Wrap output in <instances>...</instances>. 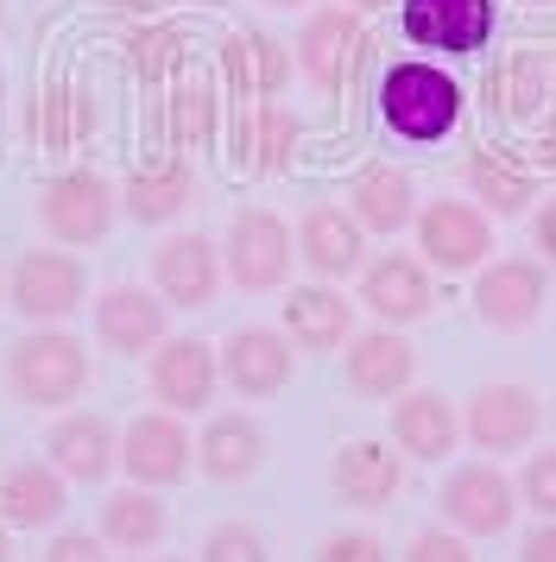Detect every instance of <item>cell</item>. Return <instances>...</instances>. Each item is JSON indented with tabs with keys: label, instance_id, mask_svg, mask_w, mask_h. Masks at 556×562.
Returning a JSON list of instances; mask_svg holds the SVG:
<instances>
[{
	"label": "cell",
	"instance_id": "35",
	"mask_svg": "<svg viewBox=\"0 0 556 562\" xmlns=\"http://www.w3.org/2000/svg\"><path fill=\"white\" fill-rule=\"evenodd\" d=\"M89 127H96V108L82 102L76 89L45 95V102H38V114H32V133H38L45 146H76V139H89Z\"/></svg>",
	"mask_w": 556,
	"mask_h": 562
},
{
	"label": "cell",
	"instance_id": "27",
	"mask_svg": "<svg viewBox=\"0 0 556 562\" xmlns=\"http://www.w3.org/2000/svg\"><path fill=\"white\" fill-rule=\"evenodd\" d=\"M222 70L241 102H273L291 82V52L266 32H234V38H222Z\"/></svg>",
	"mask_w": 556,
	"mask_h": 562
},
{
	"label": "cell",
	"instance_id": "6",
	"mask_svg": "<svg viewBox=\"0 0 556 562\" xmlns=\"http://www.w3.org/2000/svg\"><path fill=\"white\" fill-rule=\"evenodd\" d=\"M404 38L430 57H475L493 45L500 7L493 0H404L399 7Z\"/></svg>",
	"mask_w": 556,
	"mask_h": 562
},
{
	"label": "cell",
	"instance_id": "31",
	"mask_svg": "<svg viewBox=\"0 0 556 562\" xmlns=\"http://www.w3.org/2000/svg\"><path fill=\"white\" fill-rule=\"evenodd\" d=\"M487 102L500 108L505 121H531V114H544L551 102V64L537 52H512L493 64V77H487Z\"/></svg>",
	"mask_w": 556,
	"mask_h": 562
},
{
	"label": "cell",
	"instance_id": "47",
	"mask_svg": "<svg viewBox=\"0 0 556 562\" xmlns=\"http://www.w3.org/2000/svg\"><path fill=\"white\" fill-rule=\"evenodd\" d=\"M266 7H303V0H266Z\"/></svg>",
	"mask_w": 556,
	"mask_h": 562
},
{
	"label": "cell",
	"instance_id": "40",
	"mask_svg": "<svg viewBox=\"0 0 556 562\" xmlns=\"http://www.w3.org/2000/svg\"><path fill=\"white\" fill-rule=\"evenodd\" d=\"M45 562H108V543L89 531H64V537H51Z\"/></svg>",
	"mask_w": 556,
	"mask_h": 562
},
{
	"label": "cell",
	"instance_id": "24",
	"mask_svg": "<svg viewBox=\"0 0 556 562\" xmlns=\"http://www.w3.org/2000/svg\"><path fill=\"white\" fill-rule=\"evenodd\" d=\"M259 461H266V430L253 424L247 411H222V417H209L197 436V468L209 481H253L259 474Z\"/></svg>",
	"mask_w": 556,
	"mask_h": 562
},
{
	"label": "cell",
	"instance_id": "14",
	"mask_svg": "<svg viewBox=\"0 0 556 562\" xmlns=\"http://www.w3.org/2000/svg\"><path fill=\"white\" fill-rule=\"evenodd\" d=\"M551 297V279L537 259H487L475 279V316L487 329H531Z\"/></svg>",
	"mask_w": 556,
	"mask_h": 562
},
{
	"label": "cell",
	"instance_id": "28",
	"mask_svg": "<svg viewBox=\"0 0 556 562\" xmlns=\"http://www.w3.org/2000/svg\"><path fill=\"white\" fill-rule=\"evenodd\" d=\"M190 190H197V178H190V158L171 153V158H158V165H140V171L121 183V209L133 215V222L158 228V222H177V215H184Z\"/></svg>",
	"mask_w": 556,
	"mask_h": 562
},
{
	"label": "cell",
	"instance_id": "30",
	"mask_svg": "<svg viewBox=\"0 0 556 562\" xmlns=\"http://www.w3.org/2000/svg\"><path fill=\"white\" fill-rule=\"evenodd\" d=\"M298 139H303V121L291 108L253 102L247 121H241V165L259 171V178H278V171L291 165V153H298Z\"/></svg>",
	"mask_w": 556,
	"mask_h": 562
},
{
	"label": "cell",
	"instance_id": "46",
	"mask_svg": "<svg viewBox=\"0 0 556 562\" xmlns=\"http://www.w3.org/2000/svg\"><path fill=\"white\" fill-rule=\"evenodd\" d=\"M354 13H374V7H386V0H348Z\"/></svg>",
	"mask_w": 556,
	"mask_h": 562
},
{
	"label": "cell",
	"instance_id": "29",
	"mask_svg": "<svg viewBox=\"0 0 556 562\" xmlns=\"http://www.w3.org/2000/svg\"><path fill=\"white\" fill-rule=\"evenodd\" d=\"M165 531H171V512L158 506L152 486L126 481L121 493L101 499V543H108V550H133V557H140V550H158Z\"/></svg>",
	"mask_w": 556,
	"mask_h": 562
},
{
	"label": "cell",
	"instance_id": "45",
	"mask_svg": "<svg viewBox=\"0 0 556 562\" xmlns=\"http://www.w3.org/2000/svg\"><path fill=\"white\" fill-rule=\"evenodd\" d=\"M0 562H13V531L0 525Z\"/></svg>",
	"mask_w": 556,
	"mask_h": 562
},
{
	"label": "cell",
	"instance_id": "13",
	"mask_svg": "<svg viewBox=\"0 0 556 562\" xmlns=\"http://www.w3.org/2000/svg\"><path fill=\"white\" fill-rule=\"evenodd\" d=\"M222 279V247L209 234H165L152 254V291L171 310H209Z\"/></svg>",
	"mask_w": 556,
	"mask_h": 562
},
{
	"label": "cell",
	"instance_id": "4",
	"mask_svg": "<svg viewBox=\"0 0 556 562\" xmlns=\"http://www.w3.org/2000/svg\"><path fill=\"white\" fill-rule=\"evenodd\" d=\"M114 215H121V190L101 171H64L38 196V222H45V234L57 247H96V240H108Z\"/></svg>",
	"mask_w": 556,
	"mask_h": 562
},
{
	"label": "cell",
	"instance_id": "42",
	"mask_svg": "<svg viewBox=\"0 0 556 562\" xmlns=\"http://www.w3.org/2000/svg\"><path fill=\"white\" fill-rule=\"evenodd\" d=\"M531 240H537V254L544 259H556V196L531 215Z\"/></svg>",
	"mask_w": 556,
	"mask_h": 562
},
{
	"label": "cell",
	"instance_id": "3",
	"mask_svg": "<svg viewBox=\"0 0 556 562\" xmlns=\"http://www.w3.org/2000/svg\"><path fill=\"white\" fill-rule=\"evenodd\" d=\"M291 259H298V240L278 222L273 209H241L227 222L222 240V272L241 291H285L291 284Z\"/></svg>",
	"mask_w": 556,
	"mask_h": 562
},
{
	"label": "cell",
	"instance_id": "9",
	"mask_svg": "<svg viewBox=\"0 0 556 562\" xmlns=\"http://www.w3.org/2000/svg\"><path fill=\"white\" fill-rule=\"evenodd\" d=\"M418 254L436 272H480L493 254V228L475 203L436 196V203H418Z\"/></svg>",
	"mask_w": 556,
	"mask_h": 562
},
{
	"label": "cell",
	"instance_id": "38",
	"mask_svg": "<svg viewBox=\"0 0 556 562\" xmlns=\"http://www.w3.org/2000/svg\"><path fill=\"white\" fill-rule=\"evenodd\" d=\"M404 562H475V543H468L462 531H449V525H436V531L411 537Z\"/></svg>",
	"mask_w": 556,
	"mask_h": 562
},
{
	"label": "cell",
	"instance_id": "37",
	"mask_svg": "<svg viewBox=\"0 0 556 562\" xmlns=\"http://www.w3.org/2000/svg\"><path fill=\"white\" fill-rule=\"evenodd\" d=\"M519 499H525L537 518H556V449H537L519 474Z\"/></svg>",
	"mask_w": 556,
	"mask_h": 562
},
{
	"label": "cell",
	"instance_id": "20",
	"mask_svg": "<svg viewBox=\"0 0 556 562\" xmlns=\"http://www.w3.org/2000/svg\"><path fill=\"white\" fill-rule=\"evenodd\" d=\"M342 373L360 398H399L411 392V373H418V348L404 341L399 329H367V335H348V355H342Z\"/></svg>",
	"mask_w": 556,
	"mask_h": 562
},
{
	"label": "cell",
	"instance_id": "48",
	"mask_svg": "<svg viewBox=\"0 0 556 562\" xmlns=\"http://www.w3.org/2000/svg\"><path fill=\"white\" fill-rule=\"evenodd\" d=\"M158 562H184V557H158Z\"/></svg>",
	"mask_w": 556,
	"mask_h": 562
},
{
	"label": "cell",
	"instance_id": "26",
	"mask_svg": "<svg viewBox=\"0 0 556 562\" xmlns=\"http://www.w3.org/2000/svg\"><path fill=\"white\" fill-rule=\"evenodd\" d=\"M285 335H291V348H310V355L348 348L354 304L335 284H298V291L285 297Z\"/></svg>",
	"mask_w": 556,
	"mask_h": 562
},
{
	"label": "cell",
	"instance_id": "33",
	"mask_svg": "<svg viewBox=\"0 0 556 562\" xmlns=\"http://www.w3.org/2000/svg\"><path fill=\"white\" fill-rule=\"evenodd\" d=\"M468 190H475V203L500 209V215H519V209L537 203V171L512 165L500 153H475L468 158Z\"/></svg>",
	"mask_w": 556,
	"mask_h": 562
},
{
	"label": "cell",
	"instance_id": "44",
	"mask_svg": "<svg viewBox=\"0 0 556 562\" xmlns=\"http://www.w3.org/2000/svg\"><path fill=\"white\" fill-rule=\"evenodd\" d=\"M537 158H544V165H551V171H556V127L544 133V146H537Z\"/></svg>",
	"mask_w": 556,
	"mask_h": 562
},
{
	"label": "cell",
	"instance_id": "43",
	"mask_svg": "<svg viewBox=\"0 0 556 562\" xmlns=\"http://www.w3.org/2000/svg\"><path fill=\"white\" fill-rule=\"evenodd\" d=\"M108 7H121V13H152L158 0H108Z\"/></svg>",
	"mask_w": 556,
	"mask_h": 562
},
{
	"label": "cell",
	"instance_id": "7",
	"mask_svg": "<svg viewBox=\"0 0 556 562\" xmlns=\"http://www.w3.org/2000/svg\"><path fill=\"white\" fill-rule=\"evenodd\" d=\"M121 468L133 486H177L190 468H197V442L184 430L177 411H140L121 430Z\"/></svg>",
	"mask_w": 556,
	"mask_h": 562
},
{
	"label": "cell",
	"instance_id": "12",
	"mask_svg": "<svg viewBox=\"0 0 556 562\" xmlns=\"http://www.w3.org/2000/svg\"><path fill=\"white\" fill-rule=\"evenodd\" d=\"M436 499H443L449 531H462V537H500V531H512V512H519V493H512V481L493 461H462Z\"/></svg>",
	"mask_w": 556,
	"mask_h": 562
},
{
	"label": "cell",
	"instance_id": "50",
	"mask_svg": "<svg viewBox=\"0 0 556 562\" xmlns=\"http://www.w3.org/2000/svg\"><path fill=\"white\" fill-rule=\"evenodd\" d=\"M202 7H222V0H202Z\"/></svg>",
	"mask_w": 556,
	"mask_h": 562
},
{
	"label": "cell",
	"instance_id": "15",
	"mask_svg": "<svg viewBox=\"0 0 556 562\" xmlns=\"http://www.w3.org/2000/svg\"><path fill=\"white\" fill-rule=\"evenodd\" d=\"M96 335L101 348L140 360L171 335V304L158 291H146V284H108L96 297Z\"/></svg>",
	"mask_w": 556,
	"mask_h": 562
},
{
	"label": "cell",
	"instance_id": "2",
	"mask_svg": "<svg viewBox=\"0 0 556 562\" xmlns=\"http://www.w3.org/2000/svg\"><path fill=\"white\" fill-rule=\"evenodd\" d=\"M7 385L32 411H64L89 385V348L70 329H32L7 348Z\"/></svg>",
	"mask_w": 556,
	"mask_h": 562
},
{
	"label": "cell",
	"instance_id": "49",
	"mask_svg": "<svg viewBox=\"0 0 556 562\" xmlns=\"http://www.w3.org/2000/svg\"><path fill=\"white\" fill-rule=\"evenodd\" d=\"M531 7H551V0H531Z\"/></svg>",
	"mask_w": 556,
	"mask_h": 562
},
{
	"label": "cell",
	"instance_id": "23",
	"mask_svg": "<svg viewBox=\"0 0 556 562\" xmlns=\"http://www.w3.org/2000/svg\"><path fill=\"white\" fill-rule=\"evenodd\" d=\"M455 442H462V417L443 392H399V405H392V449L411 461H443L455 456Z\"/></svg>",
	"mask_w": 556,
	"mask_h": 562
},
{
	"label": "cell",
	"instance_id": "21",
	"mask_svg": "<svg viewBox=\"0 0 556 562\" xmlns=\"http://www.w3.org/2000/svg\"><path fill=\"white\" fill-rule=\"evenodd\" d=\"M329 486L342 493V506L354 512H379L399 499L404 486V456H392L386 442H342L329 461Z\"/></svg>",
	"mask_w": 556,
	"mask_h": 562
},
{
	"label": "cell",
	"instance_id": "10",
	"mask_svg": "<svg viewBox=\"0 0 556 562\" xmlns=\"http://www.w3.org/2000/svg\"><path fill=\"white\" fill-rule=\"evenodd\" d=\"M367 52H374V45H367V26H360L354 7H323V13H310L303 32H298V64L323 95H342Z\"/></svg>",
	"mask_w": 556,
	"mask_h": 562
},
{
	"label": "cell",
	"instance_id": "41",
	"mask_svg": "<svg viewBox=\"0 0 556 562\" xmlns=\"http://www.w3.org/2000/svg\"><path fill=\"white\" fill-rule=\"evenodd\" d=\"M519 562H556V518H544L537 531H525V543H519Z\"/></svg>",
	"mask_w": 556,
	"mask_h": 562
},
{
	"label": "cell",
	"instance_id": "17",
	"mask_svg": "<svg viewBox=\"0 0 556 562\" xmlns=\"http://www.w3.org/2000/svg\"><path fill=\"white\" fill-rule=\"evenodd\" d=\"M360 304L374 310L386 329H404V323H424L436 310V284H430V266L411 254H379L367 259L360 272Z\"/></svg>",
	"mask_w": 556,
	"mask_h": 562
},
{
	"label": "cell",
	"instance_id": "32",
	"mask_svg": "<svg viewBox=\"0 0 556 562\" xmlns=\"http://www.w3.org/2000/svg\"><path fill=\"white\" fill-rule=\"evenodd\" d=\"M215 121H222L215 82L209 77H177L171 95H165V139H171V153L209 146V139H215Z\"/></svg>",
	"mask_w": 556,
	"mask_h": 562
},
{
	"label": "cell",
	"instance_id": "18",
	"mask_svg": "<svg viewBox=\"0 0 556 562\" xmlns=\"http://www.w3.org/2000/svg\"><path fill=\"white\" fill-rule=\"evenodd\" d=\"M45 461L64 474V481L96 486V481H108V474L121 468V436H114V424L96 417V411H70V417H57V424H51Z\"/></svg>",
	"mask_w": 556,
	"mask_h": 562
},
{
	"label": "cell",
	"instance_id": "34",
	"mask_svg": "<svg viewBox=\"0 0 556 562\" xmlns=\"http://www.w3.org/2000/svg\"><path fill=\"white\" fill-rule=\"evenodd\" d=\"M126 64H133V77L140 82H177L184 77V64H190L184 32L177 26H140L133 38H126Z\"/></svg>",
	"mask_w": 556,
	"mask_h": 562
},
{
	"label": "cell",
	"instance_id": "36",
	"mask_svg": "<svg viewBox=\"0 0 556 562\" xmlns=\"http://www.w3.org/2000/svg\"><path fill=\"white\" fill-rule=\"evenodd\" d=\"M202 562H273V557H266V537L253 525H215L202 537Z\"/></svg>",
	"mask_w": 556,
	"mask_h": 562
},
{
	"label": "cell",
	"instance_id": "39",
	"mask_svg": "<svg viewBox=\"0 0 556 562\" xmlns=\"http://www.w3.org/2000/svg\"><path fill=\"white\" fill-rule=\"evenodd\" d=\"M316 562H386V543L367 531H335V537H323Z\"/></svg>",
	"mask_w": 556,
	"mask_h": 562
},
{
	"label": "cell",
	"instance_id": "25",
	"mask_svg": "<svg viewBox=\"0 0 556 562\" xmlns=\"http://www.w3.org/2000/svg\"><path fill=\"white\" fill-rule=\"evenodd\" d=\"M348 215L367 234H399L418 222V190H411V171L399 165H360L348 183Z\"/></svg>",
	"mask_w": 556,
	"mask_h": 562
},
{
	"label": "cell",
	"instance_id": "51",
	"mask_svg": "<svg viewBox=\"0 0 556 562\" xmlns=\"http://www.w3.org/2000/svg\"><path fill=\"white\" fill-rule=\"evenodd\" d=\"M0 291H7V279H0Z\"/></svg>",
	"mask_w": 556,
	"mask_h": 562
},
{
	"label": "cell",
	"instance_id": "11",
	"mask_svg": "<svg viewBox=\"0 0 556 562\" xmlns=\"http://www.w3.org/2000/svg\"><path fill=\"white\" fill-rule=\"evenodd\" d=\"M537 424H544V398L512 380L480 385L475 398H468V417H462V430H468V442H475L480 456H519L537 436Z\"/></svg>",
	"mask_w": 556,
	"mask_h": 562
},
{
	"label": "cell",
	"instance_id": "22",
	"mask_svg": "<svg viewBox=\"0 0 556 562\" xmlns=\"http://www.w3.org/2000/svg\"><path fill=\"white\" fill-rule=\"evenodd\" d=\"M70 506V481L51 461H13L0 474V525L7 531H45Z\"/></svg>",
	"mask_w": 556,
	"mask_h": 562
},
{
	"label": "cell",
	"instance_id": "8",
	"mask_svg": "<svg viewBox=\"0 0 556 562\" xmlns=\"http://www.w3.org/2000/svg\"><path fill=\"white\" fill-rule=\"evenodd\" d=\"M152 398L177 417H197V411L215 405V385H222V355L197 341V335H165L158 348H152Z\"/></svg>",
	"mask_w": 556,
	"mask_h": 562
},
{
	"label": "cell",
	"instance_id": "16",
	"mask_svg": "<svg viewBox=\"0 0 556 562\" xmlns=\"http://www.w3.org/2000/svg\"><path fill=\"white\" fill-rule=\"evenodd\" d=\"M222 355V380L241 392V398H278L291 373H298V355H291V335L285 329H234L215 348Z\"/></svg>",
	"mask_w": 556,
	"mask_h": 562
},
{
	"label": "cell",
	"instance_id": "5",
	"mask_svg": "<svg viewBox=\"0 0 556 562\" xmlns=\"http://www.w3.org/2000/svg\"><path fill=\"white\" fill-rule=\"evenodd\" d=\"M82 297H89V272L76 254H57V247H32L7 279V304L38 329H57L64 316H76Z\"/></svg>",
	"mask_w": 556,
	"mask_h": 562
},
{
	"label": "cell",
	"instance_id": "19",
	"mask_svg": "<svg viewBox=\"0 0 556 562\" xmlns=\"http://www.w3.org/2000/svg\"><path fill=\"white\" fill-rule=\"evenodd\" d=\"M298 259L316 272L323 284H342L367 266V228L354 222L348 209L335 203H316L310 215L298 222Z\"/></svg>",
	"mask_w": 556,
	"mask_h": 562
},
{
	"label": "cell",
	"instance_id": "1",
	"mask_svg": "<svg viewBox=\"0 0 556 562\" xmlns=\"http://www.w3.org/2000/svg\"><path fill=\"white\" fill-rule=\"evenodd\" d=\"M462 82L436 57H399L379 77V121L404 146H443L462 127Z\"/></svg>",
	"mask_w": 556,
	"mask_h": 562
}]
</instances>
